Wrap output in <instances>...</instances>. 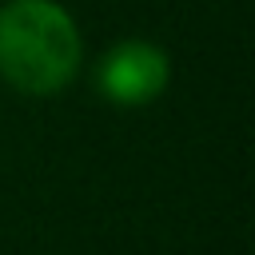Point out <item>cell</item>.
Listing matches in <instances>:
<instances>
[{"instance_id":"6da1fadb","label":"cell","mask_w":255,"mask_h":255,"mask_svg":"<svg viewBox=\"0 0 255 255\" xmlns=\"http://www.w3.org/2000/svg\"><path fill=\"white\" fill-rule=\"evenodd\" d=\"M80 68V32L56 0H8L0 8V76L28 92L52 96Z\"/></svg>"},{"instance_id":"7a4b0ae2","label":"cell","mask_w":255,"mask_h":255,"mask_svg":"<svg viewBox=\"0 0 255 255\" xmlns=\"http://www.w3.org/2000/svg\"><path fill=\"white\" fill-rule=\"evenodd\" d=\"M100 92L120 108L151 104L167 88V56L147 40H124L108 48V56L96 68Z\"/></svg>"}]
</instances>
